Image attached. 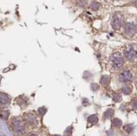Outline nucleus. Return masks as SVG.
Here are the masks:
<instances>
[{"label": "nucleus", "instance_id": "obj_12", "mask_svg": "<svg viewBox=\"0 0 137 136\" xmlns=\"http://www.w3.org/2000/svg\"><path fill=\"white\" fill-rule=\"evenodd\" d=\"M109 77L108 76H103L100 80V83L102 85H103V86L107 85L108 83H109Z\"/></svg>", "mask_w": 137, "mask_h": 136}, {"label": "nucleus", "instance_id": "obj_11", "mask_svg": "<svg viewBox=\"0 0 137 136\" xmlns=\"http://www.w3.org/2000/svg\"><path fill=\"white\" fill-rule=\"evenodd\" d=\"M112 125L114 127L119 128V127L122 125V121H121L120 119H119V118H114V119L112 120Z\"/></svg>", "mask_w": 137, "mask_h": 136}, {"label": "nucleus", "instance_id": "obj_10", "mask_svg": "<svg viewBox=\"0 0 137 136\" xmlns=\"http://www.w3.org/2000/svg\"><path fill=\"white\" fill-rule=\"evenodd\" d=\"M98 118L97 117V115H91L89 116L88 118V122L89 123V124H96L97 122H98Z\"/></svg>", "mask_w": 137, "mask_h": 136}, {"label": "nucleus", "instance_id": "obj_16", "mask_svg": "<svg viewBox=\"0 0 137 136\" xmlns=\"http://www.w3.org/2000/svg\"><path fill=\"white\" fill-rule=\"evenodd\" d=\"M46 108L45 107H41L38 109V113L41 116H43L46 113Z\"/></svg>", "mask_w": 137, "mask_h": 136}, {"label": "nucleus", "instance_id": "obj_3", "mask_svg": "<svg viewBox=\"0 0 137 136\" xmlns=\"http://www.w3.org/2000/svg\"><path fill=\"white\" fill-rule=\"evenodd\" d=\"M25 120L28 125L31 127H37L39 125L38 117L34 113H27L25 114Z\"/></svg>", "mask_w": 137, "mask_h": 136}, {"label": "nucleus", "instance_id": "obj_17", "mask_svg": "<svg viewBox=\"0 0 137 136\" xmlns=\"http://www.w3.org/2000/svg\"><path fill=\"white\" fill-rule=\"evenodd\" d=\"M113 99H114V102H119V101H120L121 97H120V94L115 93V94H114V97H113Z\"/></svg>", "mask_w": 137, "mask_h": 136}, {"label": "nucleus", "instance_id": "obj_13", "mask_svg": "<svg viewBox=\"0 0 137 136\" xmlns=\"http://www.w3.org/2000/svg\"><path fill=\"white\" fill-rule=\"evenodd\" d=\"M113 115H114V110H113V109H108L104 113L103 117L105 118H112Z\"/></svg>", "mask_w": 137, "mask_h": 136}, {"label": "nucleus", "instance_id": "obj_19", "mask_svg": "<svg viewBox=\"0 0 137 136\" xmlns=\"http://www.w3.org/2000/svg\"><path fill=\"white\" fill-rule=\"evenodd\" d=\"M92 89L94 90V91H96V90L98 89V86L97 84H92Z\"/></svg>", "mask_w": 137, "mask_h": 136}, {"label": "nucleus", "instance_id": "obj_18", "mask_svg": "<svg viewBox=\"0 0 137 136\" xmlns=\"http://www.w3.org/2000/svg\"><path fill=\"white\" fill-rule=\"evenodd\" d=\"M91 7H92V9L96 10V9H98V7H99V3H96V2H94V3H92V4L91 5Z\"/></svg>", "mask_w": 137, "mask_h": 136}, {"label": "nucleus", "instance_id": "obj_2", "mask_svg": "<svg viewBox=\"0 0 137 136\" xmlns=\"http://www.w3.org/2000/svg\"><path fill=\"white\" fill-rule=\"evenodd\" d=\"M11 124L14 131L18 135H23L25 132V124L20 118H13Z\"/></svg>", "mask_w": 137, "mask_h": 136}, {"label": "nucleus", "instance_id": "obj_1", "mask_svg": "<svg viewBox=\"0 0 137 136\" xmlns=\"http://www.w3.org/2000/svg\"><path fill=\"white\" fill-rule=\"evenodd\" d=\"M124 63H125L124 58L119 52L114 53L109 59V64L113 69H114V70L120 69V68L124 66Z\"/></svg>", "mask_w": 137, "mask_h": 136}, {"label": "nucleus", "instance_id": "obj_15", "mask_svg": "<svg viewBox=\"0 0 137 136\" xmlns=\"http://www.w3.org/2000/svg\"><path fill=\"white\" fill-rule=\"evenodd\" d=\"M124 129H125L127 133H131L132 130H133V126H132L131 124H127V125L124 127Z\"/></svg>", "mask_w": 137, "mask_h": 136}, {"label": "nucleus", "instance_id": "obj_5", "mask_svg": "<svg viewBox=\"0 0 137 136\" xmlns=\"http://www.w3.org/2000/svg\"><path fill=\"white\" fill-rule=\"evenodd\" d=\"M124 24V18L123 16L120 14H116L113 16L112 21H111V25L114 30H120L121 28V26Z\"/></svg>", "mask_w": 137, "mask_h": 136}, {"label": "nucleus", "instance_id": "obj_9", "mask_svg": "<svg viewBox=\"0 0 137 136\" xmlns=\"http://www.w3.org/2000/svg\"><path fill=\"white\" fill-rule=\"evenodd\" d=\"M122 92H123L124 94H126V95L130 94L132 92L131 86H130V85H125V86H124L122 87Z\"/></svg>", "mask_w": 137, "mask_h": 136}, {"label": "nucleus", "instance_id": "obj_14", "mask_svg": "<svg viewBox=\"0 0 137 136\" xmlns=\"http://www.w3.org/2000/svg\"><path fill=\"white\" fill-rule=\"evenodd\" d=\"M9 113L8 111H0V118L2 119H8Z\"/></svg>", "mask_w": 137, "mask_h": 136}, {"label": "nucleus", "instance_id": "obj_8", "mask_svg": "<svg viewBox=\"0 0 137 136\" xmlns=\"http://www.w3.org/2000/svg\"><path fill=\"white\" fill-rule=\"evenodd\" d=\"M125 32L128 36L132 37L135 35V34L137 32V27L136 25H133V24H127L125 26Z\"/></svg>", "mask_w": 137, "mask_h": 136}, {"label": "nucleus", "instance_id": "obj_6", "mask_svg": "<svg viewBox=\"0 0 137 136\" xmlns=\"http://www.w3.org/2000/svg\"><path fill=\"white\" fill-rule=\"evenodd\" d=\"M119 80L123 83L130 82L132 80V74L130 71H124L119 76Z\"/></svg>", "mask_w": 137, "mask_h": 136}, {"label": "nucleus", "instance_id": "obj_20", "mask_svg": "<svg viewBox=\"0 0 137 136\" xmlns=\"http://www.w3.org/2000/svg\"><path fill=\"white\" fill-rule=\"evenodd\" d=\"M133 107L134 108L137 109V100H135L133 102Z\"/></svg>", "mask_w": 137, "mask_h": 136}, {"label": "nucleus", "instance_id": "obj_4", "mask_svg": "<svg viewBox=\"0 0 137 136\" xmlns=\"http://www.w3.org/2000/svg\"><path fill=\"white\" fill-rule=\"evenodd\" d=\"M125 53V56L126 57L129 61H135L137 60V50L136 48L132 45H129L126 47V49L124 51Z\"/></svg>", "mask_w": 137, "mask_h": 136}, {"label": "nucleus", "instance_id": "obj_7", "mask_svg": "<svg viewBox=\"0 0 137 136\" xmlns=\"http://www.w3.org/2000/svg\"><path fill=\"white\" fill-rule=\"evenodd\" d=\"M11 102V98L9 96L5 93H0V107H6L9 105Z\"/></svg>", "mask_w": 137, "mask_h": 136}]
</instances>
